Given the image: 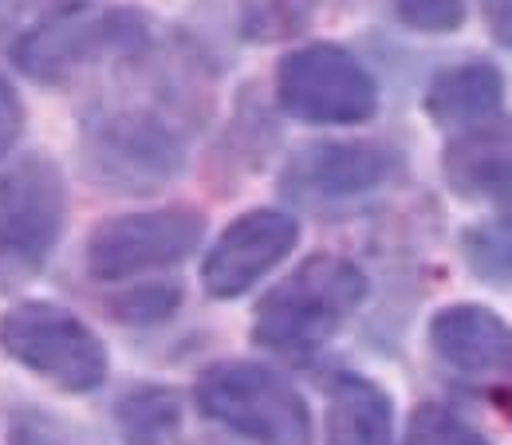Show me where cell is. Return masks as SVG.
<instances>
[{
	"label": "cell",
	"instance_id": "cell-1",
	"mask_svg": "<svg viewBox=\"0 0 512 445\" xmlns=\"http://www.w3.org/2000/svg\"><path fill=\"white\" fill-rule=\"evenodd\" d=\"M363 300L367 276L355 260L335 253L308 256L256 304L253 343L288 359H308L343 331Z\"/></svg>",
	"mask_w": 512,
	"mask_h": 445
},
{
	"label": "cell",
	"instance_id": "cell-2",
	"mask_svg": "<svg viewBox=\"0 0 512 445\" xmlns=\"http://www.w3.org/2000/svg\"><path fill=\"white\" fill-rule=\"evenodd\" d=\"M197 410L253 445H312L304 394L264 363L225 359L197 375Z\"/></svg>",
	"mask_w": 512,
	"mask_h": 445
},
{
	"label": "cell",
	"instance_id": "cell-3",
	"mask_svg": "<svg viewBox=\"0 0 512 445\" xmlns=\"http://www.w3.org/2000/svg\"><path fill=\"white\" fill-rule=\"evenodd\" d=\"M0 351L67 394L99 390L111 371L103 339L79 316L48 300H24L0 316Z\"/></svg>",
	"mask_w": 512,
	"mask_h": 445
},
{
	"label": "cell",
	"instance_id": "cell-4",
	"mask_svg": "<svg viewBox=\"0 0 512 445\" xmlns=\"http://www.w3.org/2000/svg\"><path fill=\"white\" fill-rule=\"evenodd\" d=\"M146 44V16L134 8L71 4L12 44V64L36 83H64L79 67L134 56Z\"/></svg>",
	"mask_w": 512,
	"mask_h": 445
},
{
	"label": "cell",
	"instance_id": "cell-5",
	"mask_svg": "<svg viewBox=\"0 0 512 445\" xmlns=\"http://www.w3.org/2000/svg\"><path fill=\"white\" fill-rule=\"evenodd\" d=\"M276 103L284 115L316 127H355L375 119L379 87L371 71L339 44H308L280 60Z\"/></svg>",
	"mask_w": 512,
	"mask_h": 445
},
{
	"label": "cell",
	"instance_id": "cell-6",
	"mask_svg": "<svg viewBox=\"0 0 512 445\" xmlns=\"http://www.w3.org/2000/svg\"><path fill=\"white\" fill-rule=\"evenodd\" d=\"M205 237V217L190 205H166L146 213H123L95 225L87 237V272L103 284L182 264Z\"/></svg>",
	"mask_w": 512,
	"mask_h": 445
},
{
	"label": "cell",
	"instance_id": "cell-7",
	"mask_svg": "<svg viewBox=\"0 0 512 445\" xmlns=\"http://www.w3.org/2000/svg\"><path fill=\"white\" fill-rule=\"evenodd\" d=\"M67 221L64 174L52 158L28 154L0 174V264L12 272L40 268L60 245Z\"/></svg>",
	"mask_w": 512,
	"mask_h": 445
},
{
	"label": "cell",
	"instance_id": "cell-8",
	"mask_svg": "<svg viewBox=\"0 0 512 445\" xmlns=\"http://www.w3.org/2000/svg\"><path fill=\"white\" fill-rule=\"evenodd\" d=\"M300 241V221L280 209H249L213 241L201 260V284L213 300H237L260 284Z\"/></svg>",
	"mask_w": 512,
	"mask_h": 445
},
{
	"label": "cell",
	"instance_id": "cell-9",
	"mask_svg": "<svg viewBox=\"0 0 512 445\" xmlns=\"http://www.w3.org/2000/svg\"><path fill=\"white\" fill-rule=\"evenodd\" d=\"M91 158L103 178L127 193H146L182 166V138L150 111H119L91 127Z\"/></svg>",
	"mask_w": 512,
	"mask_h": 445
},
{
	"label": "cell",
	"instance_id": "cell-10",
	"mask_svg": "<svg viewBox=\"0 0 512 445\" xmlns=\"http://www.w3.org/2000/svg\"><path fill=\"white\" fill-rule=\"evenodd\" d=\"M430 347L457 375L512 382V327L485 304H449L430 319Z\"/></svg>",
	"mask_w": 512,
	"mask_h": 445
},
{
	"label": "cell",
	"instance_id": "cell-11",
	"mask_svg": "<svg viewBox=\"0 0 512 445\" xmlns=\"http://www.w3.org/2000/svg\"><path fill=\"white\" fill-rule=\"evenodd\" d=\"M446 186L461 201H512V123L485 119L457 130L442 154Z\"/></svg>",
	"mask_w": 512,
	"mask_h": 445
},
{
	"label": "cell",
	"instance_id": "cell-12",
	"mask_svg": "<svg viewBox=\"0 0 512 445\" xmlns=\"http://www.w3.org/2000/svg\"><path fill=\"white\" fill-rule=\"evenodd\" d=\"M390 170L394 154L379 142H316L292 158L284 182L308 197H355L386 182Z\"/></svg>",
	"mask_w": 512,
	"mask_h": 445
},
{
	"label": "cell",
	"instance_id": "cell-13",
	"mask_svg": "<svg viewBox=\"0 0 512 445\" xmlns=\"http://www.w3.org/2000/svg\"><path fill=\"white\" fill-rule=\"evenodd\" d=\"M501 103H505V75L485 60L438 71L426 91V115L446 130H465L485 119H497Z\"/></svg>",
	"mask_w": 512,
	"mask_h": 445
},
{
	"label": "cell",
	"instance_id": "cell-14",
	"mask_svg": "<svg viewBox=\"0 0 512 445\" xmlns=\"http://www.w3.org/2000/svg\"><path fill=\"white\" fill-rule=\"evenodd\" d=\"M327 445H394V402L379 382L335 375L327 390Z\"/></svg>",
	"mask_w": 512,
	"mask_h": 445
},
{
	"label": "cell",
	"instance_id": "cell-15",
	"mask_svg": "<svg viewBox=\"0 0 512 445\" xmlns=\"http://www.w3.org/2000/svg\"><path fill=\"white\" fill-rule=\"evenodd\" d=\"M115 426L123 445H182L186 410L182 394L170 386H134L115 406Z\"/></svg>",
	"mask_w": 512,
	"mask_h": 445
},
{
	"label": "cell",
	"instance_id": "cell-16",
	"mask_svg": "<svg viewBox=\"0 0 512 445\" xmlns=\"http://www.w3.org/2000/svg\"><path fill=\"white\" fill-rule=\"evenodd\" d=\"M406 445H489L477 426L442 402H422L406 422Z\"/></svg>",
	"mask_w": 512,
	"mask_h": 445
},
{
	"label": "cell",
	"instance_id": "cell-17",
	"mask_svg": "<svg viewBox=\"0 0 512 445\" xmlns=\"http://www.w3.org/2000/svg\"><path fill=\"white\" fill-rule=\"evenodd\" d=\"M316 12V0H253L245 12V36L253 40H280L296 36Z\"/></svg>",
	"mask_w": 512,
	"mask_h": 445
},
{
	"label": "cell",
	"instance_id": "cell-18",
	"mask_svg": "<svg viewBox=\"0 0 512 445\" xmlns=\"http://www.w3.org/2000/svg\"><path fill=\"white\" fill-rule=\"evenodd\" d=\"M394 12L406 28L426 36H446L465 24V0H394Z\"/></svg>",
	"mask_w": 512,
	"mask_h": 445
},
{
	"label": "cell",
	"instance_id": "cell-19",
	"mask_svg": "<svg viewBox=\"0 0 512 445\" xmlns=\"http://www.w3.org/2000/svg\"><path fill=\"white\" fill-rule=\"evenodd\" d=\"M178 304H182L178 284H142L115 300V316L127 323H158V319L174 316Z\"/></svg>",
	"mask_w": 512,
	"mask_h": 445
},
{
	"label": "cell",
	"instance_id": "cell-20",
	"mask_svg": "<svg viewBox=\"0 0 512 445\" xmlns=\"http://www.w3.org/2000/svg\"><path fill=\"white\" fill-rule=\"evenodd\" d=\"M20 130H24V107H20L16 91L8 87V79L0 75V158L16 146Z\"/></svg>",
	"mask_w": 512,
	"mask_h": 445
},
{
	"label": "cell",
	"instance_id": "cell-21",
	"mask_svg": "<svg viewBox=\"0 0 512 445\" xmlns=\"http://www.w3.org/2000/svg\"><path fill=\"white\" fill-rule=\"evenodd\" d=\"M481 12H485L493 40L512 48V0H481Z\"/></svg>",
	"mask_w": 512,
	"mask_h": 445
}]
</instances>
